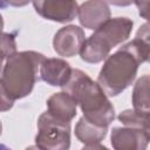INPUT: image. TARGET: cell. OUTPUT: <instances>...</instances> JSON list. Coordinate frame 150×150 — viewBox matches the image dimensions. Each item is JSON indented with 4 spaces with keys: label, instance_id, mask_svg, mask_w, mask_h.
<instances>
[{
    "label": "cell",
    "instance_id": "cell-1",
    "mask_svg": "<svg viewBox=\"0 0 150 150\" xmlns=\"http://www.w3.org/2000/svg\"><path fill=\"white\" fill-rule=\"evenodd\" d=\"M83 112V117L98 127L108 128L115 120V108L102 88L87 73L71 69L69 80L61 87Z\"/></svg>",
    "mask_w": 150,
    "mask_h": 150
},
{
    "label": "cell",
    "instance_id": "cell-2",
    "mask_svg": "<svg viewBox=\"0 0 150 150\" xmlns=\"http://www.w3.org/2000/svg\"><path fill=\"white\" fill-rule=\"evenodd\" d=\"M45 55L34 50L16 52L6 60L0 82L9 97L15 101L28 96L40 80V66Z\"/></svg>",
    "mask_w": 150,
    "mask_h": 150
},
{
    "label": "cell",
    "instance_id": "cell-3",
    "mask_svg": "<svg viewBox=\"0 0 150 150\" xmlns=\"http://www.w3.org/2000/svg\"><path fill=\"white\" fill-rule=\"evenodd\" d=\"M134 21L125 16L110 18L84 40L80 50L81 60L88 63H100L109 56L110 50L128 40Z\"/></svg>",
    "mask_w": 150,
    "mask_h": 150
},
{
    "label": "cell",
    "instance_id": "cell-4",
    "mask_svg": "<svg viewBox=\"0 0 150 150\" xmlns=\"http://www.w3.org/2000/svg\"><path fill=\"white\" fill-rule=\"evenodd\" d=\"M141 62L125 43L109 55L97 76V83L108 97L124 91L136 79Z\"/></svg>",
    "mask_w": 150,
    "mask_h": 150
},
{
    "label": "cell",
    "instance_id": "cell-5",
    "mask_svg": "<svg viewBox=\"0 0 150 150\" xmlns=\"http://www.w3.org/2000/svg\"><path fill=\"white\" fill-rule=\"evenodd\" d=\"M35 145L41 150H69L70 123L53 117L47 111L38 118V134Z\"/></svg>",
    "mask_w": 150,
    "mask_h": 150
},
{
    "label": "cell",
    "instance_id": "cell-6",
    "mask_svg": "<svg viewBox=\"0 0 150 150\" xmlns=\"http://www.w3.org/2000/svg\"><path fill=\"white\" fill-rule=\"evenodd\" d=\"M33 7L46 20L66 23L77 16L79 4L73 0H43L33 1Z\"/></svg>",
    "mask_w": 150,
    "mask_h": 150
},
{
    "label": "cell",
    "instance_id": "cell-7",
    "mask_svg": "<svg viewBox=\"0 0 150 150\" xmlns=\"http://www.w3.org/2000/svg\"><path fill=\"white\" fill-rule=\"evenodd\" d=\"M84 40V30L80 26H64L55 33L53 38V48L60 56L73 57L80 54Z\"/></svg>",
    "mask_w": 150,
    "mask_h": 150
},
{
    "label": "cell",
    "instance_id": "cell-8",
    "mask_svg": "<svg viewBox=\"0 0 150 150\" xmlns=\"http://www.w3.org/2000/svg\"><path fill=\"white\" fill-rule=\"evenodd\" d=\"M150 131L115 127L111 130L110 142L114 150H146Z\"/></svg>",
    "mask_w": 150,
    "mask_h": 150
},
{
    "label": "cell",
    "instance_id": "cell-9",
    "mask_svg": "<svg viewBox=\"0 0 150 150\" xmlns=\"http://www.w3.org/2000/svg\"><path fill=\"white\" fill-rule=\"evenodd\" d=\"M110 8L108 2L101 0L84 1L79 6L77 16L82 27L95 30L102 23L110 19Z\"/></svg>",
    "mask_w": 150,
    "mask_h": 150
},
{
    "label": "cell",
    "instance_id": "cell-10",
    "mask_svg": "<svg viewBox=\"0 0 150 150\" xmlns=\"http://www.w3.org/2000/svg\"><path fill=\"white\" fill-rule=\"evenodd\" d=\"M70 64L60 57H45L40 66V80L52 87H62L71 74Z\"/></svg>",
    "mask_w": 150,
    "mask_h": 150
},
{
    "label": "cell",
    "instance_id": "cell-11",
    "mask_svg": "<svg viewBox=\"0 0 150 150\" xmlns=\"http://www.w3.org/2000/svg\"><path fill=\"white\" fill-rule=\"evenodd\" d=\"M47 112L59 121L70 123L77 114V104L70 95L59 91L47 100Z\"/></svg>",
    "mask_w": 150,
    "mask_h": 150
},
{
    "label": "cell",
    "instance_id": "cell-12",
    "mask_svg": "<svg viewBox=\"0 0 150 150\" xmlns=\"http://www.w3.org/2000/svg\"><path fill=\"white\" fill-rule=\"evenodd\" d=\"M108 128L98 127L94 123L87 121L83 116L79 120L75 125V136L83 144H95L100 143L107 136Z\"/></svg>",
    "mask_w": 150,
    "mask_h": 150
},
{
    "label": "cell",
    "instance_id": "cell-13",
    "mask_svg": "<svg viewBox=\"0 0 150 150\" xmlns=\"http://www.w3.org/2000/svg\"><path fill=\"white\" fill-rule=\"evenodd\" d=\"M149 75H143L138 79L132 89V107L134 110L150 114V98H149Z\"/></svg>",
    "mask_w": 150,
    "mask_h": 150
},
{
    "label": "cell",
    "instance_id": "cell-14",
    "mask_svg": "<svg viewBox=\"0 0 150 150\" xmlns=\"http://www.w3.org/2000/svg\"><path fill=\"white\" fill-rule=\"evenodd\" d=\"M149 23L145 22L142 25L135 36L134 40L128 42L127 45L130 47V49L135 53V55L138 57L141 64L146 62L149 60V50H150V42H149Z\"/></svg>",
    "mask_w": 150,
    "mask_h": 150
},
{
    "label": "cell",
    "instance_id": "cell-15",
    "mask_svg": "<svg viewBox=\"0 0 150 150\" xmlns=\"http://www.w3.org/2000/svg\"><path fill=\"white\" fill-rule=\"evenodd\" d=\"M118 121L127 128L141 129L150 131V114L139 112L136 110L127 109L118 114Z\"/></svg>",
    "mask_w": 150,
    "mask_h": 150
},
{
    "label": "cell",
    "instance_id": "cell-16",
    "mask_svg": "<svg viewBox=\"0 0 150 150\" xmlns=\"http://www.w3.org/2000/svg\"><path fill=\"white\" fill-rule=\"evenodd\" d=\"M16 53V41L15 35L11 33L0 34V56L4 60H7Z\"/></svg>",
    "mask_w": 150,
    "mask_h": 150
},
{
    "label": "cell",
    "instance_id": "cell-17",
    "mask_svg": "<svg viewBox=\"0 0 150 150\" xmlns=\"http://www.w3.org/2000/svg\"><path fill=\"white\" fill-rule=\"evenodd\" d=\"M14 105V101L9 97L5 88L0 82V111H8Z\"/></svg>",
    "mask_w": 150,
    "mask_h": 150
},
{
    "label": "cell",
    "instance_id": "cell-18",
    "mask_svg": "<svg viewBox=\"0 0 150 150\" xmlns=\"http://www.w3.org/2000/svg\"><path fill=\"white\" fill-rule=\"evenodd\" d=\"M136 6L138 7V11H139V15L143 16L144 19L148 20L149 18V6H150V2L149 1H144V2H135Z\"/></svg>",
    "mask_w": 150,
    "mask_h": 150
},
{
    "label": "cell",
    "instance_id": "cell-19",
    "mask_svg": "<svg viewBox=\"0 0 150 150\" xmlns=\"http://www.w3.org/2000/svg\"><path fill=\"white\" fill-rule=\"evenodd\" d=\"M81 150H109V149L100 143H95V144H86Z\"/></svg>",
    "mask_w": 150,
    "mask_h": 150
},
{
    "label": "cell",
    "instance_id": "cell-20",
    "mask_svg": "<svg viewBox=\"0 0 150 150\" xmlns=\"http://www.w3.org/2000/svg\"><path fill=\"white\" fill-rule=\"evenodd\" d=\"M25 150H41L39 146H36V145H29V146H27Z\"/></svg>",
    "mask_w": 150,
    "mask_h": 150
},
{
    "label": "cell",
    "instance_id": "cell-21",
    "mask_svg": "<svg viewBox=\"0 0 150 150\" xmlns=\"http://www.w3.org/2000/svg\"><path fill=\"white\" fill-rule=\"evenodd\" d=\"M2 29H4V19H2V15L0 14V34L2 33Z\"/></svg>",
    "mask_w": 150,
    "mask_h": 150
},
{
    "label": "cell",
    "instance_id": "cell-22",
    "mask_svg": "<svg viewBox=\"0 0 150 150\" xmlns=\"http://www.w3.org/2000/svg\"><path fill=\"white\" fill-rule=\"evenodd\" d=\"M0 150H12V149H11V148H8L7 145H5V144L0 143Z\"/></svg>",
    "mask_w": 150,
    "mask_h": 150
},
{
    "label": "cell",
    "instance_id": "cell-23",
    "mask_svg": "<svg viewBox=\"0 0 150 150\" xmlns=\"http://www.w3.org/2000/svg\"><path fill=\"white\" fill-rule=\"evenodd\" d=\"M4 59L0 56V74H1V71H2V68H4Z\"/></svg>",
    "mask_w": 150,
    "mask_h": 150
},
{
    "label": "cell",
    "instance_id": "cell-24",
    "mask_svg": "<svg viewBox=\"0 0 150 150\" xmlns=\"http://www.w3.org/2000/svg\"><path fill=\"white\" fill-rule=\"evenodd\" d=\"M1 132H2V123L0 121V135H1Z\"/></svg>",
    "mask_w": 150,
    "mask_h": 150
}]
</instances>
